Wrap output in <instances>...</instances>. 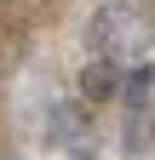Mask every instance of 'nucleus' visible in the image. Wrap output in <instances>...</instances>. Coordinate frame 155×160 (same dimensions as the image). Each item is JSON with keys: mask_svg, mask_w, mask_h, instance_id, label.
I'll list each match as a JSON object with an SVG mask.
<instances>
[{"mask_svg": "<svg viewBox=\"0 0 155 160\" xmlns=\"http://www.w3.org/2000/svg\"><path fill=\"white\" fill-rule=\"evenodd\" d=\"M86 46L104 52V57H144L155 46V17L138 12V6H98L86 23Z\"/></svg>", "mask_w": 155, "mask_h": 160, "instance_id": "obj_1", "label": "nucleus"}, {"mask_svg": "<svg viewBox=\"0 0 155 160\" xmlns=\"http://www.w3.org/2000/svg\"><path fill=\"white\" fill-rule=\"evenodd\" d=\"M121 80H126V69L115 63V57H92V63L81 69V80H75V86H81V103L92 109V103H109V97H121Z\"/></svg>", "mask_w": 155, "mask_h": 160, "instance_id": "obj_2", "label": "nucleus"}, {"mask_svg": "<svg viewBox=\"0 0 155 160\" xmlns=\"http://www.w3.org/2000/svg\"><path fill=\"white\" fill-rule=\"evenodd\" d=\"M121 137H126V154H144V149H149V137H155V114H149V103H144V109H126Z\"/></svg>", "mask_w": 155, "mask_h": 160, "instance_id": "obj_3", "label": "nucleus"}]
</instances>
